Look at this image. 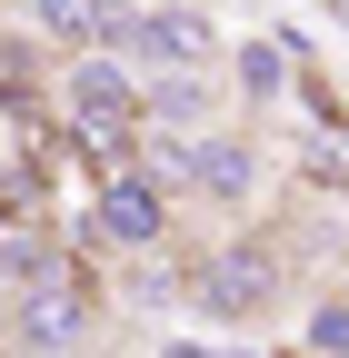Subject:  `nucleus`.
<instances>
[{"instance_id":"6e6552de","label":"nucleus","mask_w":349,"mask_h":358,"mask_svg":"<svg viewBox=\"0 0 349 358\" xmlns=\"http://www.w3.org/2000/svg\"><path fill=\"white\" fill-rule=\"evenodd\" d=\"M310 348H349V289H329L310 308Z\"/></svg>"},{"instance_id":"0eeeda50","label":"nucleus","mask_w":349,"mask_h":358,"mask_svg":"<svg viewBox=\"0 0 349 358\" xmlns=\"http://www.w3.org/2000/svg\"><path fill=\"white\" fill-rule=\"evenodd\" d=\"M240 60V100H280V90H289V40H249V50H230Z\"/></svg>"},{"instance_id":"7ed1b4c3","label":"nucleus","mask_w":349,"mask_h":358,"mask_svg":"<svg viewBox=\"0 0 349 358\" xmlns=\"http://www.w3.org/2000/svg\"><path fill=\"white\" fill-rule=\"evenodd\" d=\"M190 299L210 308V319H259V308L280 299V259L259 249V239H249V249H220V259L190 268Z\"/></svg>"},{"instance_id":"9b49d317","label":"nucleus","mask_w":349,"mask_h":358,"mask_svg":"<svg viewBox=\"0 0 349 358\" xmlns=\"http://www.w3.org/2000/svg\"><path fill=\"white\" fill-rule=\"evenodd\" d=\"M320 10H329V20H349V0H320Z\"/></svg>"},{"instance_id":"423d86ee","label":"nucleus","mask_w":349,"mask_h":358,"mask_svg":"<svg viewBox=\"0 0 349 358\" xmlns=\"http://www.w3.org/2000/svg\"><path fill=\"white\" fill-rule=\"evenodd\" d=\"M299 179H310V189H339V199H349V120H320L310 140H299Z\"/></svg>"},{"instance_id":"39448f33","label":"nucleus","mask_w":349,"mask_h":358,"mask_svg":"<svg viewBox=\"0 0 349 358\" xmlns=\"http://www.w3.org/2000/svg\"><path fill=\"white\" fill-rule=\"evenodd\" d=\"M30 20L60 40V50H100L110 40V0H30Z\"/></svg>"},{"instance_id":"20e7f679","label":"nucleus","mask_w":349,"mask_h":358,"mask_svg":"<svg viewBox=\"0 0 349 358\" xmlns=\"http://www.w3.org/2000/svg\"><path fill=\"white\" fill-rule=\"evenodd\" d=\"M170 179H190L200 199H249V140H220V129H200V140L170 150Z\"/></svg>"},{"instance_id":"9d476101","label":"nucleus","mask_w":349,"mask_h":358,"mask_svg":"<svg viewBox=\"0 0 349 358\" xmlns=\"http://www.w3.org/2000/svg\"><path fill=\"white\" fill-rule=\"evenodd\" d=\"M20 209H30V199H20V189H11V179H0V229H11V219H20Z\"/></svg>"},{"instance_id":"f03ea898","label":"nucleus","mask_w":349,"mask_h":358,"mask_svg":"<svg viewBox=\"0 0 349 358\" xmlns=\"http://www.w3.org/2000/svg\"><path fill=\"white\" fill-rule=\"evenodd\" d=\"M90 239L120 249V259L160 249V239H170V189H160V179H140V169H110L100 189H90Z\"/></svg>"},{"instance_id":"f257e3e1","label":"nucleus","mask_w":349,"mask_h":358,"mask_svg":"<svg viewBox=\"0 0 349 358\" xmlns=\"http://www.w3.org/2000/svg\"><path fill=\"white\" fill-rule=\"evenodd\" d=\"M80 329H90V259H50V268H30L20 279V319H11V338L20 348H70Z\"/></svg>"},{"instance_id":"1a4fd4ad","label":"nucleus","mask_w":349,"mask_h":358,"mask_svg":"<svg viewBox=\"0 0 349 358\" xmlns=\"http://www.w3.org/2000/svg\"><path fill=\"white\" fill-rule=\"evenodd\" d=\"M20 140H30V90L0 80V150H20Z\"/></svg>"}]
</instances>
